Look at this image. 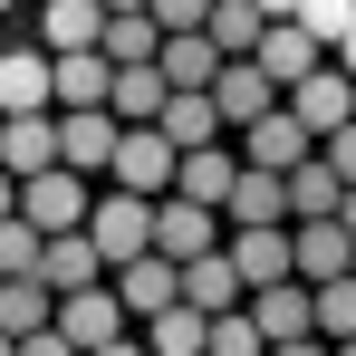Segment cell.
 <instances>
[{"label":"cell","mask_w":356,"mask_h":356,"mask_svg":"<svg viewBox=\"0 0 356 356\" xmlns=\"http://www.w3.org/2000/svg\"><path fill=\"white\" fill-rule=\"evenodd\" d=\"M77 232H87V250H97L106 270H125V260L154 250V202H135V193H97Z\"/></svg>","instance_id":"6da1fadb"},{"label":"cell","mask_w":356,"mask_h":356,"mask_svg":"<svg viewBox=\"0 0 356 356\" xmlns=\"http://www.w3.org/2000/svg\"><path fill=\"white\" fill-rule=\"evenodd\" d=\"M280 106L298 116V135H308V145H327L337 125H356V77H337V67L318 58V67H308V77L289 87V97H280Z\"/></svg>","instance_id":"7a4b0ae2"},{"label":"cell","mask_w":356,"mask_h":356,"mask_svg":"<svg viewBox=\"0 0 356 356\" xmlns=\"http://www.w3.org/2000/svg\"><path fill=\"white\" fill-rule=\"evenodd\" d=\"M116 193H135V202H164L174 193V145L154 135V125H116Z\"/></svg>","instance_id":"3957f363"},{"label":"cell","mask_w":356,"mask_h":356,"mask_svg":"<svg viewBox=\"0 0 356 356\" xmlns=\"http://www.w3.org/2000/svg\"><path fill=\"white\" fill-rule=\"evenodd\" d=\"M308 154H318V145L298 135L289 106H270V116H250V125H241V174H298Z\"/></svg>","instance_id":"277c9868"},{"label":"cell","mask_w":356,"mask_h":356,"mask_svg":"<svg viewBox=\"0 0 356 356\" xmlns=\"http://www.w3.org/2000/svg\"><path fill=\"white\" fill-rule=\"evenodd\" d=\"M49 327H58L77 356H97V347H116V337H125V308L106 298V280H97V289H77V298H49Z\"/></svg>","instance_id":"5b68a950"},{"label":"cell","mask_w":356,"mask_h":356,"mask_svg":"<svg viewBox=\"0 0 356 356\" xmlns=\"http://www.w3.org/2000/svg\"><path fill=\"white\" fill-rule=\"evenodd\" d=\"M19 222H29L39 241L77 232V222H87V183H77V174H58V164H49V174H29V183H19Z\"/></svg>","instance_id":"8992f818"},{"label":"cell","mask_w":356,"mask_h":356,"mask_svg":"<svg viewBox=\"0 0 356 356\" xmlns=\"http://www.w3.org/2000/svg\"><path fill=\"white\" fill-rule=\"evenodd\" d=\"M356 270V241L337 222H289V280L298 289H327V280H347Z\"/></svg>","instance_id":"52a82bcc"},{"label":"cell","mask_w":356,"mask_h":356,"mask_svg":"<svg viewBox=\"0 0 356 356\" xmlns=\"http://www.w3.org/2000/svg\"><path fill=\"white\" fill-rule=\"evenodd\" d=\"M232 183H241V154H222V145H202V154H174V202H193V212H212V222H222Z\"/></svg>","instance_id":"ba28073f"},{"label":"cell","mask_w":356,"mask_h":356,"mask_svg":"<svg viewBox=\"0 0 356 356\" xmlns=\"http://www.w3.org/2000/svg\"><path fill=\"white\" fill-rule=\"evenodd\" d=\"M116 164V116L106 106H87V116H58V174H106Z\"/></svg>","instance_id":"9c48e42d"},{"label":"cell","mask_w":356,"mask_h":356,"mask_svg":"<svg viewBox=\"0 0 356 356\" xmlns=\"http://www.w3.org/2000/svg\"><path fill=\"white\" fill-rule=\"evenodd\" d=\"M222 260H232L241 298H250V289H280V280H289V232H222Z\"/></svg>","instance_id":"30bf717a"},{"label":"cell","mask_w":356,"mask_h":356,"mask_svg":"<svg viewBox=\"0 0 356 356\" xmlns=\"http://www.w3.org/2000/svg\"><path fill=\"white\" fill-rule=\"evenodd\" d=\"M202 250H222V222L164 193V202H154V260H174V270H183V260H202Z\"/></svg>","instance_id":"8fae6325"},{"label":"cell","mask_w":356,"mask_h":356,"mask_svg":"<svg viewBox=\"0 0 356 356\" xmlns=\"http://www.w3.org/2000/svg\"><path fill=\"white\" fill-rule=\"evenodd\" d=\"M106 77H116V67L97 58V49L49 58V116H87V106H106Z\"/></svg>","instance_id":"7c38bea8"},{"label":"cell","mask_w":356,"mask_h":356,"mask_svg":"<svg viewBox=\"0 0 356 356\" xmlns=\"http://www.w3.org/2000/svg\"><path fill=\"white\" fill-rule=\"evenodd\" d=\"M106 298H116L125 318H164V308H183V298H174V260H154V250L125 260L116 280H106Z\"/></svg>","instance_id":"4fadbf2b"},{"label":"cell","mask_w":356,"mask_h":356,"mask_svg":"<svg viewBox=\"0 0 356 356\" xmlns=\"http://www.w3.org/2000/svg\"><path fill=\"white\" fill-rule=\"evenodd\" d=\"M97 280H106V260L87 250V232L39 241V289H49V298H77V289H97Z\"/></svg>","instance_id":"5bb4252c"},{"label":"cell","mask_w":356,"mask_h":356,"mask_svg":"<svg viewBox=\"0 0 356 356\" xmlns=\"http://www.w3.org/2000/svg\"><path fill=\"white\" fill-rule=\"evenodd\" d=\"M174 298L193 308V318H232V308H241V280H232L222 250H202V260H183V270H174Z\"/></svg>","instance_id":"9a60e30c"},{"label":"cell","mask_w":356,"mask_h":356,"mask_svg":"<svg viewBox=\"0 0 356 356\" xmlns=\"http://www.w3.org/2000/svg\"><path fill=\"white\" fill-rule=\"evenodd\" d=\"M241 318L260 327V347H298V337H308V289H298V280L250 289V298H241Z\"/></svg>","instance_id":"2e32d148"},{"label":"cell","mask_w":356,"mask_h":356,"mask_svg":"<svg viewBox=\"0 0 356 356\" xmlns=\"http://www.w3.org/2000/svg\"><path fill=\"white\" fill-rule=\"evenodd\" d=\"M49 164H58V116H10V125H0V174H10V183L49 174Z\"/></svg>","instance_id":"e0dca14e"},{"label":"cell","mask_w":356,"mask_h":356,"mask_svg":"<svg viewBox=\"0 0 356 356\" xmlns=\"http://www.w3.org/2000/svg\"><path fill=\"white\" fill-rule=\"evenodd\" d=\"M222 232H289V193H280V174H241L232 202H222Z\"/></svg>","instance_id":"ac0fdd59"},{"label":"cell","mask_w":356,"mask_h":356,"mask_svg":"<svg viewBox=\"0 0 356 356\" xmlns=\"http://www.w3.org/2000/svg\"><path fill=\"white\" fill-rule=\"evenodd\" d=\"M202 97H212V116H222V125H250V116H270V106H280V87H270L250 58H232L212 87H202Z\"/></svg>","instance_id":"d6986e66"},{"label":"cell","mask_w":356,"mask_h":356,"mask_svg":"<svg viewBox=\"0 0 356 356\" xmlns=\"http://www.w3.org/2000/svg\"><path fill=\"white\" fill-rule=\"evenodd\" d=\"M318 58H327V49H318L308 29H289V19H280V29H260V49H250V67H260L280 97H289V87H298V77H308Z\"/></svg>","instance_id":"ffe728a7"},{"label":"cell","mask_w":356,"mask_h":356,"mask_svg":"<svg viewBox=\"0 0 356 356\" xmlns=\"http://www.w3.org/2000/svg\"><path fill=\"white\" fill-rule=\"evenodd\" d=\"M222 67H232V58H212V39H202V29H193V39H164V49H154V77H164L174 97H202V87H212Z\"/></svg>","instance_id":"44dd1931"},{"label":"cell","mask_w":356,"mask_h":356,"mask_svg":"<svg viewBox=\"0 0 356 356\" xmlns=\"http://www.w3.org/2000/svg\"><path fill=\"white\" fill-rule=\"evenodd\" d=\"M10 116H49V58L39 49H10L0 58V125Z\"/></svg>","instance_id":"7402d4cb"},{"label":"cell","mask_w":356,"mask_h":356,"mask_svg":"<svg viewBox=\"0 0 356 356\" xmlns=\"http://www.w3.org/2000/svg\"><path fill=\"white\" fill-rule=\"evenodd\" d=\"M164 97H174V87H164L154 67H116V77H106V116H116V125H154Z\"/></svg>","instance_id":"603a6c76"},{"label":"cell","mask_w":356,"mask_h":356,"mask_svg":"<svg viewBox=\"0 0 356 356\" xmlns=\"http://www.w3.org/2000/svg\"><path fill=\"white\" fill-rule=\"evenodd\" d=\"M154 135H164L174 154H202V145H222V116H212V97H164Z\"/></svg>","instance_id":"cb8c5ba5"},{"label":"cell","mask_w":356,"mask_h":356,"mask_svg":"<svg viewBox=\"0 0 356 356\" xmlns=\"http://www.w3.org/2000/svg\"><path fill=\"white\" fill-rule=\"evenodd\" d=\"M39 10H49V49H39V58H77V49H97V29H106L97 0H39Z\"/></svg>","instance_id":"d4e9b609"},{"label":"cell","mask_w":356,"mask_h":356,"mask_svg":"<svg viewBox=\"0 0 356 356\" xmlns=\"http://www.w3.org/2000/svg\"><path fill=\"white\" fill-rule=\"evenodd\" d=\"M154 49H164V29H154L145 10H125V19L97 29V58H106V67H154Z\"/></svg>","instance_id":"484cf974"},{"label":"cell","mask_w":356,"mask_h":356,"mask_svg":"<svg viewBox=\"0 0 356 356\" xmlns=\"http://www.w3.org/2000/svg\"><path fill=\"white\" fill-rule=\"evenodd\" d=\"M280 193H289V222H337V193H347V183H337L318 154H308L298 174H280Z\"/></svg>","instance_id":"4316f807"},{"label":"cell","mask_w":356,"mask_h":356,"mask_svg":"<svg viewBox=\"0 0 356 356\" xmlns=\"http://www.w3.org/2000/svg\"><path fill=\"white\" fill-rule=\"evenodd\" d=\"M202 39H212V58H250V49H260V10H250V0H212Z\"/></svg>","instance_id":"83f0119b"},{"label":"cell","mask_w":356,"mask_h":356,"mask_svg":"<svg viewBox=\"0 0 356 356\" xmlns=\"http://www.w3.org/2000/svg\"><path fill=\"white\" fill-rule=\"evenodd\" d=\"M49 327V289L39 280H0V337L19 347V337H39Z\"/></svg>","instance_id":"f1b7e54d"},{"label":"cell","mask_w":356,"mask_h":356,"mask_svg":"<svg viewBox=\"0 0 356 356\" xmlns=\"http://www.w3.org/2000/svg\"><path fill=\"white\" fill-rule=\"evenodd\" d=\"M135 347L145 356H202V318H193V308H164V318H145Z\"/></svg>","instance_id":"f546056e"},{"label":"cell","mask_w":356,"mask_h":356,"mask_svg":"<svg viewBox=\"0 0 356 356\" xmlns=\"http://www.w3.org/2000/svg\"><path fill=\"white\" fill-rule=\"evenodd\" d=\"M289 29H308L318 49H337V39L356 29V0H298V19H289Z\"/></svg>","instance_id":"4dcf8cb0"},{"label":"cell","mask_w":356,"mask_h":356,"mask_svg":"<svg viewBox=\"0 0 356 356\" xmlns=\"http://www.w3.org/2000/svg\"><path fill=\"white\" fill-rule=\"evenodd\" d=\"M202 356H270V347H260V327L232 308V318H202Z\"/></svg>","instance_id":"1f68e13d"},{"label":"cell","mask_w":356,"mask_h":356,"mask_svg":"<svg viewBox=\"0 0 356 356\" xmlns=\"http://www.w3.org/2000/svg\"><path fill=\"white\" fill-rule=\"evenodd\" d=\"M0 280H39V232H29L19 212L0 222Z\"/></svg>","instance_id":"d6a6232c"},{"label":"cell","mask_w":356,"mask_h":356,"mask_svg":"<svg viewBox=\"0 0 356 356\" xmlns=\"http://www.w3.org/2000/svg\"><path fill=\"white\" fill-rule=\"evenodd\" d=\"M145 19H154L164 39H193V29L212 19V0H145Z\"/></svg>","instance_id":"836d02e7"},{"label":"cell","mask_w":356,"mask_h":356,"mask_svg":"<svg viewBox=\"0 0 356 356\" xmlns=\"http://www.w3.org/2000/svg\"><path fill=\"white\" fill-rule=\"evenodd\" d=\"M318 164H327V174H337V183H347V193H356V125H337V135L318 145Z\"/></svg>","instance_id":"e575fe53"},{"label":"cell","mask_w":356,"mask_h":356,"mask_svg":"<svg viewBox=\"0 0 356 356\" xmlns=\"http://www.w3.org/2000/svg\"><path fill=\"white\" fill-rule=\"evenodd\" d=\"M10 356H77V347H67L58 327H39V337H19V347H10Z\"/></svg>","instance_id":"d590c367"},{"label":"cell","mask_w":356,"mask_h":356,"mask_svg":"<svg viewBox=\"0 0 356 356\" xmlns=\"http://www.w3.org/2000/svg\"><path fill=\"white\" fill-rule=\"evenodd\" d=\"M260 10V29H280V19H298V0H250Z\"/></svg>","instance_id":"8d00e7d4"},{"label":"cell","mask_w":356,"mask_h":356,"mask_svg":"<svg viewBox=\"0 0 356 356\" xmlns=\"http://www.w3.org/2000/svg\"><path fill=\"white\" fill-rule=\"evenodd\" d=\"M327 67H337V77H356V29L337 39V49H327Z\"/></svg>","instance_id":"74e56055"},{"label":"cell","mask_w":356,"mask_h":356,"mask_svg":"<svg viewBox=\"0 0 356 356\" xmlns=\"http://www.w3.org/2000/svg\"><path fill=\"white\" fill-rule=\"evenodd\" d=\"M10 212H19V183H10V174H0V222H10Z\"/></svg>","instance_id":"f35d334b"},{"label":"cell","mask_w":356,"mask_h":356,"mask_svg":"<svg viewBox=\"0 0 356 356\" xmlns=\"http://www.w3.org/2000/svg\"><path fill=\"white\" fill-rule=\"evenodd\" d=\"M270 356H327V347H318V337H298V347H270Z\"/></svg>","instance_id":"ab89813d"},{"label":"cell","mask_w":356,"mask_h":356,"mask_svg":"<svg viewBox=\"0 0 356 356\" xmlns=\"http://www.w3.org/2000/svg\"><path fill=\"white\" fill-rule=\"evenodd\" d=\"M97 10H106V19H125V10H145V0H97Z\"/></svg>","instance_id":"60d3db41"},{"label":"cell","mask_w":356,"mask_h":356,"mask_svg":"<svg viewBox=\"0 0 356 356\" xmlns=\"http://www.w3.org/2000/svg\"><path fill=\"white\" fill-rule=\"evenodd\" d=\"M97 356H145V347H135V337H116V347H97Z\"/></svg>","instance_id":"b9f144b4"},{"label":"cell","mask_w":356,"mask_h":356,"mask_svg":"<svg viewBox=\"0 0 356 356\" xmlns=\"http://www.w3.org/2000/svg\"><path fill=\"white\" fill-rule=\"evenodd\" d=\"M327 356H356V337H347V347H327Z\"/></svg>","instance_id":"7bdbcfd3"},{"label":"cell","mask_w":356,"mask_h":356,"mask_svg":"<svg viewBox=\"0 0 356 356\" xmlns=\"http://www.w3.org/2000/svg\"><path fill=\"white\" fill-rule=\"evenodd\" d=\"M0 356H10V337H0Z\"/></svg>","instance_id":"ee69618b"},{"label":"cell","mask_w":356,"mask_h":356,"mask_svg":"<svg viewBox=\"0 0 356 356\" xmlns=\"http://www.w3.org/2000/svg\"><path fill=\"white\" fill-rule=\"evenodd\" d=\"M0 10H10V0H0Z\"/></svg>","instance_id":"f6af8a7d"}]
</instances>
